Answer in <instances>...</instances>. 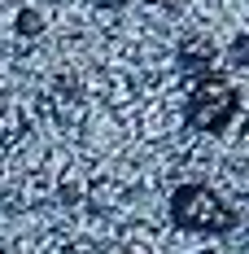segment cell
<instances>
[{"label":"cell","mask_w":249,"mask_h":254,"mask_svg":"<svg viewBox=\"0 0 249 254\" xmlns=\"http://www.w3.org/2000/svg\"><path fill=\"white\" fill-rule=\"evenodd\" d=\"M232 53H236V62H249V35H245V40H241Z\"/></svg>","instance_id":"3957f363"},{"label":"cell","mask_w":249,"mask_h":254,"mask_svg":"<svg viewBox=\"0 0 249 254\" xmlns=\"http://www.w3.org/2000/svg\"><path fill=\"white\" fill-rule=\"evenodd\" d=\"M232 110H236V92L227 88L223 79H205L197 92L188 97V119L205 131H214V127H223L232 119Z\"/></svg>","instance_id":"7a4b0ae2"},{"label":"cell","mask_w":249,"mask_h":254,"mask_svg":"<svg viewBox=\"0 0 249 254\" xmlns=\"http://www.w3.org/2000/svg\"><path fill=\"white\" fill-rule=\"evenodd\" d=\"M175 224L179 228H193V232H227L236 224V215L227 210L210 189H201V184H184L179 193H175Z\"/></svg>","instance_id":"6da1fadb"}]
</instances>
